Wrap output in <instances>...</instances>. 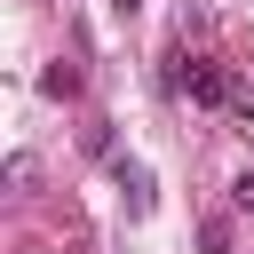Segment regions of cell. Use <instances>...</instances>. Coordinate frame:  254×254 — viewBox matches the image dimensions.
<instances>
[{
	"mask_svg": "<svg viewBox=\"0 0 254 254\" xmlns=\"http://www.w3.org/2000/svg\"><path fill=\"white\" fill-rule=\"evenodd\" d=\"M175 87H190V103H238V79L222 71V64H190V71H175Z\"/></svg>",
	"mask_w": 254,
	"mask_h": 254,
	"instance_id": "1",
	"label": "cell"
},
{
	"mask_svg": "<svg viewBox=\"0 0 254 254\" xmlns=\"http://www.w3.org/2000/svg\"><path fill=\"white\" fill-rule=\"evenodd\" d=\"M119 190H127V214H151V175L143 167H119Z\"/></svg>",
	"mask_w": 254,
	"mask_h": 254,
	"instance_id": "2",
	"label": "cell"
},
{
	"mask_svg": "<svg viewBox=\"0 0 254 254\" xmlns=\"http://www.w3.org/2000/svg\"><path fill=\"white\" fill-rule=\"evenodd\" d=\"M40 95H79V64H48L40 71Z\"/></svg>",
	"mask_w": 254,
	"mask_h": 254,
	"instance_id": "3",
	"label": "cell"
},
{
	"mask_svg": "<svg viewBox=\"0 0 254 254\" xmlns=\"http://www.w3.org/2000/svg\"><path fill=\"white\" fill-rule=\"evenodd\" d=\"M230 198H238V214H254V175H238V183H230Z\"/></svg>",
	"mask_w": 254,
	"mask_h": 254,
	"instance_id": "4",
	"label": "cell"
},
{
	"mask_svg": "<svg viewBox=\"0 0 254 254\" xmlns=\"http://www.w3.org/2000/svg\"><path fill=\"white\" fill-rule=\"evenodd\" d=\"M111 8H127V16H135V8H143V0H111Z\"/></svg>",
	"mask_w": 254,
	"mask_h": 254,
	"instance_id": "5",
	"label": "cell"
},
{
	"mask_svg": "<svg viewBox=\"0 0 254 254\" xmlns=\"http://www.w3.org/2000/svg\"><path fill=\"white\" fill-rule=\"evenodd\" d=\"M246 135H254V127H246Z\"/></svg>",
	"mask_w": 254,
	"mask_h": 254,
	"instance_id": "6",
	"label": "cell"
}]
</instances>
